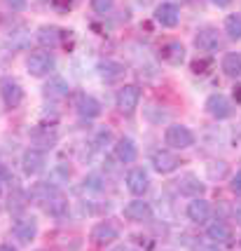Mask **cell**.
Returning a JSON list of instances; mask_svg holds the SVG:
<instances>
[{
	"label": "cell",
	"mask_w": 241,
	"mask_h": 251,
	"mask_svg": "<svg viewBox=\"0 0 241 251\" xmlns=\"http://www.w3.org/2000/svg\"><path fill=\"white\" fill-rule=\"evenodd\" d=\"M0 97H2V103L7 108H19L23 101V87L14 80V77H2L0 80Z\"/></svg>",
	"instance_id": "1"
},
{
	"label": "cell",
	"mask_w": 241,
	"mask_h": 251,
	"mask_svg": "<svg viewBox=\"0 0 241 251\" xmlns=\"http://www.w3.org/2000/svg\"><path fill=\"white\" fill-rule=\"evenodd\" d=\"M52 68H54V56L49 52H33L26 59V71L33 77L47 75V73H52Z\"/></svg>",
	"instance_id": "2"
},
{
	"label": "cell",
	"mask_w": 241,
	"mask_h": 251,
	"mask_svg": "<svg viewBox=\"0 0 241 251\" xmlns=\"http://www.w3.org/2000/svg\"><path fill=\"white\" fill-rule=\"evenodd\" d=\"M164 141H166V146L183 151V148H190L195 143V134L187 129V127H183V125H171V127H166Z\"/></svg>",
	"instance_id": "3"
},
{
	"label": "cell",
	"mask_w": 241,
	"mask_h": 251,
	"mask_svg": "<svg viewBox=\"0 0 241 251\" xmlns=\"http://www.w3.org/2000/svg\"><path fill=\"white\" fill-rule=\"evenodd\" d=\"M138 101H141V89L136 87V85H124V87L117 92V97H115L117 108H120L122 113H127V115L138 108Z\"/></svg>",
	"instance_id": "4"
},
{
	"label": "cell",
	"mask_w": 241,
	"mask_h": 251,
	"mask_svg": "<svg viewBox=\"0 0 241 251\" xmlns=\"http://www.w3.org/2000/svg\"><path fill=\"white\" fill-rule=\"evenodd\" d=\"M117 237H120V230L115 228L110 221H101V223H96L94 230H91V242H94L96 247H108V244H112Z\"/></svg>",
	"instance_id": "5"
},
{
	"label": "cell",
	"mask_w": 241,
	"mask_h": 251,
	"mask_svg": "<svg viewBox=\"0 0 241 251\" xmlns=\"http://www.w3.org/2000/svg\"><path fill=\"white\" fill-rule=\"evenodd\" d=\"M44 162H47V157H44V151H40V148H28L22 155V169L26 176H35L38 172H43Z\"/></svg>",
	"instance_id": "6"
},
{
	"label": "cell",
	"mask_w": 241,
	"mask_h": 251,
	"mask_svg": "<svg viewBox=\"0 0 241 251\" xmlns=\"http://www.w3.org/2000/svg\"><path fill=\"white\" fill-rule=\"evenodd\" d=\"M12 232H14V237L22 242V244H31V242L35 240V235H38V223H35V219L22 216V219L14 221Z\"/></svg>",
	"instance_id": "7"
},
{
	"label": "cell",
	"mask_w": 241,
	"mask_h": 251,
	"mask_svg": "<svg viewBox=\"0 0 241 251\" xmlns=\"http://www.w3.org/2000/svg\"><path fill=\"white\" fill-rule=\"evenodd\" d=\"M75 108H77V113H80L82 118H87V120H94V118L101 115L99 99H94L91 94H85V92L75 94Z\"/></svg>",
	"instance_id": "8"
},
{
	"label": "cell",
	"mask_w": 241,
	"mask_h": 251,
	"mask_svg": "<svg viewBox=\"0 0 241 251\" xmlns=\"http://www.w3.org/2000/svg\"><path fill=\"white\" fill-rule=\"evenodd\" d=\"M206 113L216 120H225V118L232 115V103L222 94H211L206 99Z\"/></svg>",
	"instance_id": "9"
},
{
	"label": "cell",
	"mask_w": 241,
	"mask_h": 251,
	"mask_svg": "<svg viewBox=\"0 0 241 251\" xmlns=\"http://www.w3.org/2000/svg\"><path fill=\"white\" fill-rule=\"evenodd\" d=\"M122 214H124V219L133 221V223H143V221H150L153 209H150L148 202H143V200H133V202H129V204L124 207Z\"/></svg>",
	"instance_id": "10"
},
{
	"label": "cell",
	"mask_w": 241,
	"mask_h": 251,
	"mask_svg": "<svg viewBox=\"0 0 241 251\" xmlns=\"http://www.w3.org/2000/svg\"><path fill=\"white\" fill-rule=\"evenodd\" d=\"M154 19L162 24V26H166V28H174V26H178V22H180V10L175 7L174 2H162V5L154 10Z\"/></svg>",
	"instance_id": "11"
},
{
	"label": "cell",
	"mask_w": 241,
	"mask_h": 251,
	"mask_svg": "<svg viewBox=\"0 0 241 251\" xmlns=\"http://www.w3.org/2000/svg\"><path fill=\"white\" fill-rule=\"evenodd\" d=\"M150 186V178H148V172L141 169V167H136L131 169L129 174H127V188H129V193L131 195H143L145 190Z\"/></svg>",
	"instance_id": "12"
},
{
	"label": "cell",
	"mask_w": 241,
	"mask_h": 251,
	"mask_svg": "<svg viewBox=\"0 0 241 251\" xmlns=\"http://www.w3.org/2000/svg\"><path fill=\"white\" fill-rule=\"evenodd\" d=\"M159 56H162V61L171 66H180L185 61V47L180 43H175V40H169V43L162 45V50H159Z\"/></svg>",
	"instance_id": "13"
},
{
	"label": "cell",
	"mask_w": 241,
	"mask_h": 251,
	"mask_svg": "<svg viewBox=\"0 0 241 251\" xmlns=\"http://www.w3.org/2000/svg\"><path fill=\"white\" fill-rule=\"evenodd\" d=\"M195 45H197L199 52H216L220 47V35L216 28H201L195 35Z\"/></svg>",
	"instance_id": "14"
},
{
	"label": "cell",
	"mask_w": 241,
	"mask_h": 251,
	"mask_svg": "<svg viewBox=\"0 0 241 251\" xmlns=\"http://www.w3.org/2000/svg\"><path fill=\"white\" fill-rule=\"evenodd\" d=\"M153 164L159 174H171V172L178 169L180 160H178V155H174L171 151H157V153L153 155Z\"/></svg>",
	"instance_id": "15"
},
{
	"label": "cell",
	"mask_w": 241,
	"mask_h": 251,
	"mask_svg": "<svg viewBox=\"0 0 241 251\" xmlns=\"http://www.w3.org/2000/svg\"><path fill=\"white\" fill-rule=\"evenodd\" d=\"M115 155H117V160H120V162H124V164L136 162V157H138V148H136L133 139H129V136H122L120 141L115 143Z\"/></svg>",
	"instance_id": "16"
},
{
	"label": "cell",
	"mask_w": 241,
	"mask_h": 251,
	"mask_svg": "<svg viewBox=\"0 0 241 251\" xmlns=\"http://www.w3.org/2000/svg\"><path fill=\"white\" fill-rule=\"evenodd\" d=\"M187 216H190V221H195V223H206L211 219V204H208L206 200H201V197H195L187 204Z\"/></svg>",
	"instance_id": "17"
},
{
	"label": "cell",
	"mask_w": 241,
	"mask_h": 251,
	"mask_svg": "<svg viewBox=\"0 0 241 251\" xmlns=\"http://www.w3.org/2000/svg\"><path fill=\"white\" fill-rule=\"evenodd\" d=\"M43 209L47 211V214H49V216H52V219L64 221L68 216V200L61 195V193H56V195L52 197V200H49V202H47Z\"/></svg>",
	"instance_id": "18"
},
{
	"label": "cell",
	"mask_w": 241,
	"mask_h": 251,
	"mask_svg": "<svg viewBox=\"0 0 241 251\" xmlns=\"http://www.w3.org/2000/svg\"><path fill=\"white\" fill-rule=\"evenodd\" d=\"M59 190H56L52 183H35L33 190H31V200H33L35 204H40V207H44L52 197L56 195Z\"/></svg>",
	"instance_id": "19"
},
{
	"label": "cell",
	"mask_w": 241,
	"mask_h": 251,
	"mask_svg": "<svg viewBox=\"0 0 241 251\" xmlns=\"http://www.w3.org/2000/svg\"><path fill=\"white\" fill-rule=\"evenodd\" d=\"M99 75L103 77V80H108V82H112V80H117V77L124 75V66L117 64V61H101L99 64Z\"/></svg>",
	"instance_id": "20"
},
{
	"label": "cell",
	"mask_w": 241,
	"mask_h": 251,
	"mask_svg": "<svg viewBox=\"0 0 241 251\" xmlns=\"http://www.w3.org/2000/svg\"><path fill=\"white\" fill-rule=\"evenodd\" d=\"M208 237L211 240H216L218 244H230L232 242V230L222 223V221H216V223H211L208 226Z\"/></svg>",
	"instance_id": "21"
},
{
	"label": "cell",
	"mask_w": 241,
	"mask_h": 251,
	"mask_svg": "<svg viewBox=\"0 0 241 251\" xmlns=\"http://www.w3.org/2000/svg\"><path fill=\"white\" fill-rule=\"evenodd\" d=\"M222 71H225V75L239 77L241 75V52L225 54V59H222Z\"/></svg>",
	"instance_id": "22"
},
{
	"label": "cell",
	"mask_w": 241,
	"mask_h": 251,
	"mask_svg": "<svg viewBox=\"0 0 241 251\" xmlns=\"http://www.w3.org/2000/svg\"><path fill=\"white\" fill-rule=\"evenodd\" d=\"M59 38H61V31H59L56 26H43V28L38 31V43L43 45V47H54V45H59Z\"/></svg>",
	"instance_id": "23"
},
{
	"label": "cell",
	"mask_w": 241,
	"mask_h": 251,
	"mask_svg": "<svg viewBox=\"0 0 241 251\" xmlns=\"http://www.w3.org/2000/svg\"><path fill=\"white\" fill-rule=\"evenodd\" d=\"M44 94L52 99H64L68 97V82L64 77H52L49 82H47V87H44Z\"/></svg>",
	"instance_id": "24"
},
{
	"label": "cell",
	"mask_w": 241,
	"mask_h": 251,
	"mask_svg": "<svg viewBox=\"0 0 241 251\" xmlns=\"http://www.w3.org/2000/svg\"><path fill=\"white\" fill-rule=\"evenodd\" d=\"M180 193H183V195H190V197H199L204 193V186L197 181V176L187 174L180 178Z\"/></svg>",
	"instance_id": "25"
},
{
	"label": "cell",
	"mask_w": 241,
	"mask_h": 251,
	"mask_svg": "<svg viewBox=\"0 0 241 251\" xmlns=\"http://www.w3.org/2000/svg\"><path fill=\"white\" fill-rule=\"evenodd\" d=\"M225 31L232 40H241V14H230L225 22Z\"/></svg>",
	"instance_id": "26"
},
{
	"label": "cell",
	"mask_w": 241,
	"mask_h": 251,
	"mask_svg": "<svg viewBox=\"0 0 241 251\" xmlns=\"http://www.w3.org/2000/svg\"><path fill=\"white\" fill-rule=\"evenodd\" d=\"M26 195H23L22 190H14V197L10 195V211L12 214H22L23 209H26Z\"/></svg>",
	"instance_id": "27"
},
{
	"label": "cell",
	"mask_w": 241,
	"mask_h": 251,
	"mask_svg": "<svg viewBox=\"0 0 241 251\" xmlns=\"http://www.w3.org/2000/svg\"><path fill=\"white\" fill-rule=\"evenodd\" d=\"M211 68H213V61H211V59H195V61H192V73H195V75H206Z\"/></svg>",
	"instance_id": "28"
},
{
	"label": "cell",
	"mask_w": 241,
	"mask_h": 251,
	"mask_svg": "<svg viewBox=\"0 0 241 251\" xmlns=\"http://www.w3.org/2000/svg\"><path fill=\"white\" fill-rule=\"evenodd\" d=\"M112 5H115V0H91V10L96 12V14H106V12L112 10Z\"/></svg>",
	"instance_id": "29"
},
{
	"label": "cell",
	"mask_w": 241,
	"mask_h": 251,
	"mask_svg": "<svg viewBox=\"0 0 241 251\" xmlns=\"http://www.w3.org/2000/svg\"><path fill=\"white\" fill-rule=\"evenodd\" d=\"M85 188H89V190H96V193H99V190H103V183H101L99 176H87V178H85Z\"/></svg>",
	"instance_id": "30"
},
{
	"label": "cell",
	"mask_w": 241,
	"mask_h": 251,
	"mask_svg": "<svg viewBox=\"0 0 241 251\" xmlns=\"http://www.w3.org/2000/svg\"><path fill=\"white\" fill-rule=\"evenodd\" d=\"M10 181H12V172L5 164H0V183H10Z\"/></svg>",
	"instance_id": "31"
},
{
	"label": "cell",
	"mask_w": 241,
	"mask_h": 251,
	"mask_svg": "<svg viewBox=\"0 0 241 251\" xmlns=\"http://www.w3.org/2000/svg\"><path fill=\"white\" fill-rule=\"evenodd\" d=\"M7 5H10L12 10H17V12H22V10H26V0H5Z\"/></svg>",
	"instance_id": "32"
},
{
	"label": "cell",
	"mask_w": 241,
	"mask_h": 251,
	"mask_svg": "<svg viewBox=\"0 0 241 251\" xmlns=\"http://www.w3.org/2000/svg\"><path fill=\"white\" fill-rule=\"evenodd\" d=\"M232 190H234L237 195H241V172H237L234 178H232Z\"/></svg>",
	"instance_id": "33"
},
{
	"label": "cell",
	"mask_w": 241,
	"mask_h": 251,
	"mask_svg": "<svg viewBox=\"0 0 241 251\" xmlns=\"http://www.w3.org/2000/svg\"><path fill=\"white\" fill-rule=\"evenodd\" d=\"M197 251H220V249L216 247V244H204V247H199Z\"/></svg>",
	"instance_id": "34"
},
{
	"label": "cell",
	"mask_w": 241,
	"mask_h": 251,
	"mask_svg": "<svg viewBox=\"0 0 241 251\" xmlns=\"http://www.w3.org/2000/svg\"><path fill=\"white\" fill-rule=\"evenodd\" d=\"M213 5H218V7H227V5H232V0H211Z\"/></svg>",
	"instance_id": "35"
},
{
	"label": "cell",
	"mask_w": 241,
	"mask_h": 251,
	"mask_svg": "<svg viewBox=\"0 0 241 251\" xmlns=\"http://www.w3.org/2000/svg\"><path fill=\"white\" fill-rule=\"evenodd\" d=\"M234 99H237V103H241V82L234 87Z\"/></svg>",
	"instance_id": "36"
},
{
	"label": "cell",
	"mask_w": 241,
	"mask_h": 251,
	"mask_svg": "<svg viewBox=\"0 0 241 251\" xmlns=\"http://www.w3.org/2000/svg\"><path fill=\"white\" fill-rule=\"evenodd\" d=\"M0 251H17L12 244H0Z\"/></svg>",
	"instance_id": "37"
},
{
	"label": "cell",
	"mask_w": 241,
	"mask_h": 251,
	"mask_svg": "<svg viewBox=\"0 0 241 251\" xmlns=\"http://www.w3.org/2000/svg\"><path fill=\"white\" fill-rule=\"evenodd\" d=\"M234 216H237V221H239V223H241V204H239V207H237V211H234Z\"/></svg>",
	"instance_id": "38"
},
{
	"label": "cell",
	"mask_w": 241,
	"mask_h": 251,
	"mask_svg": "<svg viewBox=\"0 0 241 251\" xmlns=\"http://www.w3.org/2000/svg\"><path fill=\"white\" fill-rule=\"evenodd\" d=\"M112 251H127V249H124V247H117V249H112Z\"/></svg>",
	"instance_id": "39"
}]
</instances>
